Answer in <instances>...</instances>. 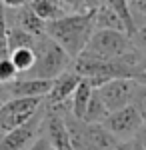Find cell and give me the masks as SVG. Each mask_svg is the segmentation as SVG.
I'll use <instances>...</instances> for the list:
<instances>
[{
    "mask_svg": "<svg viewBox=\"0 0 146 150\" xmlns=\"http://www.w3.org/2000/svg\"><path fill=\"white\" fill-rule=\"evenodd\" d=\"M94 12H68L62 18L46 24V36H50L72 60L86 50L94 28Z\"/></svg>",
    "mask_w": 146,
    "mask_h": 150,
    "instance_id": "obj_1",
    "label": "cell"
},
{
    "mask_svg": "<svg viewBox=\"0 0 146 150\" xmlns=\"http://www.w3.org/2000/svg\"><path fill=\"white\" fill-rule=\"evenodd\" d=\"M36 64L34 68L26 74L28 78H42V80H54L60 74H64L66 70L72 68L74 60L58 46L50 36H40L36 40Z\"/></svg>",
    "mask_w": 146,
    "mask_h": 150,
    "instance_id": "obj_2",
    "label": "cell"
},
{
    "mask_svg": "<svg viewBox=\"0 0 146 150\" xmlns=\"http://www.w3.org/2000/svg\"><path fill=\"white\" fill-rule=\"evenodd\" d=\"M132 52H136V46L128 34L116 30H96L80 56H88L94 60H118Z\"/></svg>",
    "mask_w": 146,
    "mask_h": 150,
    "instance_id": "obj_3",
    "label": "cell"
},
{
    "mask_svg": "<svg viewBox=\"0 0 146 150\" xmlns=\"http://www.w3.org/2000/svg\"><path fill=\"white\" fill-rule=\"evenodd\" d=\"M44 106V98H10L0 104V132L6 134L30 122Z\"/></svg>",
    "mask_w": 146,
    "mask_h": 150,
    "instance_id": "obj_4",
    "label": "cell"
},
{
    "mask_svg": "<svg viewBox=\"0 0 146 150\" xmlns=\"http://www.w3.org/2000/svg\"><path fill=\"white\" fill-rule=\"evenodd\" d=\"M104 128L112 134L116 140H130L138 136L142 132V128L146 126L142 116L138 114L134 106H126L122 110H116V112H110L108 118L102 122Z\"/></svg>",
    "mask_w": 146,
    "mask_h": 150,
    "instance_id": "obj_5",
    "label": "cell"
},
{
    "mask_svg": "<svg viewBox=\"0 0 146 150\" xmlns=\"http://www.w3.org/2000/svg\"><path fill=\"white\" fill-rule=\"evenodd\" d=\"M42 126H44V106L30 122H26L24 126L16 128L12 132H6L0 138V150H28L42 136V132H44Z\"/></svg>",
    "mask_w": 146,
    "mask_h": 150,
    "instance_id": "obj_6",
    "label": "cell"
},
{
    "mask_svg": "<svg viewBox=\"0 0 146 150\" xmlns=\"http://www.w3.org/2000/svg\"><path fill=\"white\" fill-rule=\"evenodd\" d=\"M136 84L138 82L132 80V78H114V80L102 84L98 88V94L104 100L106 108L110 112H116V110H122V108L132 104Z\"/></svg>",
    "mask_w": 146,
    "mask_h": 150,
    "instance_id": "obj_7",
    "label": "cell"
},
{
    "mask_svg": "<svg viewBox=\"0 0 146 150\" xmlns=\"http://www.w3.org/2000/svg\"><path fill=\"white\" fill-rule=\"evenodd\" d=\"M42 128H44L42 134L46 136L52 150H74L66 122H64V116L58 114L52 108H48L46 104H44V126Z\"/></svg>",
    "mask_w": 146,
    "mask_h": 150,
    "instance_id": "obj_8",
    "label": "cell"
},
{
    "mask_svg": "<svg viewBox=\"0 0 146 150\" xmlns=\"http://www.w3.org/2000/svg\"><path fill=\"white\" fill-rule=\"evenodd\" d=\"M4 88L8 92V98H46L52 88V80L20 76L10 84H4Z\"/></svg>",
    "mask_w": 146,
    "mask_h": 150,
    "instance_id": "obj_9",
    "label": "cell"
},
{
    "mask_svg": "<svg viewBox=\"0 0 146 150\" xmlns=\"http://www.w3.org/2000/svg\"><path fill=\"white\" fill-rule=\"evenodd\" d=\"M80 82H82V78L74 70H66L64 74H60L58 78L52 80V88L44 98V104L46 106H58V104L68 102L72 98V94L76 92V88L80 86Z\"/></svg>",
    "mask_w": 146,
    "mask_h": 150,
    "instance_id": "obj_10",
    "label": "cell"
},
{
    "mask_svg": "<svg viewBox=\"0 0 146 150\" xmlns=\"http://www.w3.org/2000/svg\"><path fill=\"white\" fill-rule=\"evenodd\" d=\"M6 22L8 26H18L24 32L36 36V38L46 36V22L34 14L30 4H26L18 10H6Z\"/></svg>",
    "mask_w": 146,
    "mask_h": 150,
    "instance_id": "obj_11",
    "label": "cell"
},
{
    "mask_svg": "<svg viewBox=\"0 0 146 150\" xmlns=\"http://www.w3.org/2000/svg\"><path fill=\"white\" fill-rule=\"evenodd\" d=\"M100 4L108 6L112 12L118 14V18L126 26V34L132 38L136 32V16H134V10H132V2L130 0H100Z\"/></svg>",
    "mask_w": 146,
    "mask_h": 150,
    "instance_id": "obj_12",
    "label": "cell"
},
{
    "mask_svg": "<svg viewBox=\"0 0 146 150\" xmlns=\"http://www.w3.org/2000/svg\"><path fill=\"white\" fill-rule=\"evenodd\" d=\"M28 4H30V8L34 10V14L38 18H42L46 24L54 22L58 18H62L64 14H68L64 10V6L60 4V0H32Z\"/></svg>",
    "mask_w": 146,
    "mask_h": 150,
    "instance_id": "obj_13",
    "label": "cell"
},
{
    "mask_svg": "<svg viewBox=\"0 0 146 150\" xmlns=\"http://www.w3.org/2000/svg\"><path fill=\"white\" fill-rule=\"evenodd\" d=\"M94 28L96 30H116V32H124L126 34V26L118 18V14L112 12L104 4H98V8L94 12Z\"/></svg>",
    "mask_w": 146,
    "mask_h": 150,
    "instance_id": "obj_14",
    "label": "cell"
},
{
    "mask_svg": "<svg viewBox=\"0 0 146 150\" xmlns=\"http://www.w3.org/2000/svg\"><path fill=\"white\" fill-rule=\"evenodd\" d=\"M92 92H94V86L82 78L80 86L76 88V92L72 94V114L76 116L78 120H84V116H86V110H88V102H90Z\"/></svg>",
    "mask_w": 146,
    "mask_h": 150,
    "instance_id": "obj_15",
    "label": "cell"
},
{
    "mask_svg": "<svg viewBox=\"0 0 146 150\" xmlns=\"http://www.w3.org/2000/svg\"><path fill=\"white\" fill-rule=\"evenodd\" d=\"M110 114V110L106 108L104 100L98 94V88H94V92L90 96L88 102V110H86V116H84V122H90V124H102Z\"/></svg>",
    "mask_w": 146,
    "mask_h": 150,
    "instance_id": "obj_16",
    "label": "cell"
},
{
    "mask_svg": "<svg viewBox=\"0 0 146 150\" xmlns=\"http://www.w3.org/2000/svg\"><path fill=\"white\" fill-rule=\"evenodd\" d=\"M36 36L24 32L18 26H8V52L20 50V48H34L36 46Z\"/></svg>",
    "mask_w": 146,
    "mask_h": 150,
    "instance_id": "obj_17",
    "label": "cell"
},
{
    "mask_svg": "<svg viewBox=\"0 0 146 150\" xmlns=\"http://www.w3.org/2000/svg\"><path fill=\"white\" fill-rule=\"evenodd\" d=\"M8 56H10V60L14 62L16 70L22 76H26L34 68V64H36V52H34V48H20V50L10 52Z\"/></svg>",
    "mask_w": 146,
    "mask_h": 150,
    "instance_id": "obj_18",
    "label": "cell"
},
{
    "mask_svg": "<svg viewBox=\"0 0 146 150\" xmlns=\"http://www.w3.org/2000/svg\"><path fill=\"white\" fill-rule=\"evenodd\" d=\"M66 12H92L98 8L100 0H60Z\"/></svg>",
    "mask_w": 146,
    "mask_h": 150,
    "instance_id": "obj_19",
    "label": "cell"
},
{
    "mask_svg": "<svg viewBox=\"0 0 146 150\" xmlns=\"http://www.w3.org/2000/svg\"><path fill=\"white\" fill-rule=\"evenodd\" d=\"M16 78H20V72L16 70L14 62L10 60V56L0 60V84H10Z\"/></svg>",
    "mask_w": 146,
    "mask_h": 150,
    "instance_id": "obj_20",
    "label": "cell"
},
{
    "mask_svg": "<svg viewBox=\"0 0 146 150\" xmlns=\"http://www.w3.org/2000/svg\"><path fill=\"white\" fill-rule=\"evenodd\" d=\"M132 106L138 110V114L142 116V120H144V124H146V86L144 84H136Z\"/></svg>",
    "mask_w": 146,
    "mask_h": 150,
    "instance_id": "obj_21",
    "label": "cell"
},
{
    "mask_svg": "<svg viewBox=\"0 0 146 150\" xmlns=\"http://www.w3.org/2000/svg\"><path fill=\"white\" fill-rule=\"evenodd\" d=\"M132 42L140 54H146V16L142 18V22H136V32L132 36Z\"/></svg>",
    "mask_w": 146,
    "mask_h": 150,
    "instance_id": "obj_22",
    "label": "cell"
},
{
    "mask_svg": "<svg viewBox=\"0 0 146 150\" xmlns=\"http://www.w3.org/2000/svg\"><path fill=\"white\" fill-rule=\"evenodd\" d=\"M116 150H146V148L142 144V140H140V136H134L130 140H120Z\"/></svg>",
    "mask_w": 146,
    "mask_h": 150,
    "instance_id": "obj_23",
    "label": "cell"
},
{
    "mask_svg": "<svg viewBox=\"0 0 146 150\" xmlns=\"http://www.w3.org/2000/svg\"><path fill=\"white\" fill-rule=\"evenodd\" d=\"M0 2H2V6L6 10H18V8L28 4V0H0Z\"/></svg>",
    "mask_w": 146,
    "mask_h": 150,
    "instance_id": "obj_24",
    "label": "cell"
},
{
    "mask_svg": "<svg viewBox=\"0 0 146 150\" xmlns=\"http://www.w3.org/2000/svg\"><path fill=\"white\" fill-rule=\"evenodd\" d=\"M28 150H50V144H48L46 136L42 134V136H40V138L36 140V142H34V144H32V146H30Z\"/></svg>",
    "mask_w": 146,
    "mask_h": 150,
    "instance_id": "obj_25",
    "label": "cell"
},
{
    "mask_svg": "<svg viewBox=\"0 0 146 150\" xmlns=\"http://www.w3.org/2000/svg\"><path fill=\"white\" fill-rule=\"evenodd\" d=\"M132 10L136 12V14H142V16H146V2H132Z\"/></svg>",
    "mask_w": 146,
    "mask_h": 150,
    "instance_id": "obj_26",
    "label": "cell"
},
{
    "mask_svg": "<svg viewBox=\"0 0 146 150\" xmlns=\"http://www.w3.org/2000/svg\"><path fill=\"white\" fill-rule=\"evenodd\" d=\"M6 100H10V98H8V92H6L4 84H0V104H4Z\"/></svg>",
    "mask_w": 146,
    "mask_h": 150,
    "instance_id": "obj_27",
    "label": "cell"
},
{
    "mask_svg": "<svg viewBox=\"0 0 146 150\" xmlns=\"http://www.w3.org/2000/svg\"><path fill=\"white\" fill-rule=\"evenodd\" d=\"M140 74H146V54H140Z\"/></svg>",
    "mask_w": 146,
    "mask_h": 150,
    "instance_id": "obj_28",
    "label": "cell"
},
{
    "mask_svg": "<svg viewBox=\"0 0 146 150\" xmlns=\"http://www.w3.org/2000/svg\"><path fill=\"white\" fill-rule=\"evenodd\" d=\"M136 82H138V84H144V86H146V74H140V76L136 78Z\"/></svg>",
    "mask_w": 146,
    "mask_h": 150,
    "instance_id": "obj_29",
    "label": "cell"
},
{
    "mask_svg": "<svg viewBox=\"0 0 146 150\" xmlns=\"http://www.w3.org/2000/svg\"><path fill=\"white\" fill-rule=\"evenodd\" d=\"M130 2H138V0H130Z\"/></svg>",
    "mask_w": 146,
    "mask_h": 150,
    "instance_id": "obj_30",
    "label": "cell"
},
{
    "mask_svg": "<svg viewBox=\"0 0 146 150\" xmlns=\"http://www.w3.org/2000/svg\"><path fill=\"white\" fill-rule=\"evenodd\" d=\"M138 2H140V0H138ZM142 2H146V0H142Z\"/></svg>",
    "mask_w": 146,
    "mask_h": 150,
    "instance_id": "obj_31",
    "label": "cell"
},
{
    "mask_svg": "<svg viewBox=\"0 0 146 150\" xmlns=\"http://www.w3.org/2000/svg\"><path fill=\"white\" fill-rule=\"evenodd\" d=\"M28 2H32V0H28Z\"/></svg>",
    "mask_w": 146,
    "mask_h": 150,
    "instance_id": "obj_32",
    "label": "cell"
},
{
    "mask_svg": "<svg viewBox=\"0 0 146 150\" xmlns=\"http://www.w3.org/2000/svg\"><path fill=\"white\" fill-rule=\"evenodd\" d=\"M50 150H52V148H50Z\"/></svg>",
    "mask_w": 146,
    "mask_h": 150,
    "instance_id": "obj_33",
    "label": "cell"
}]
</instances>
